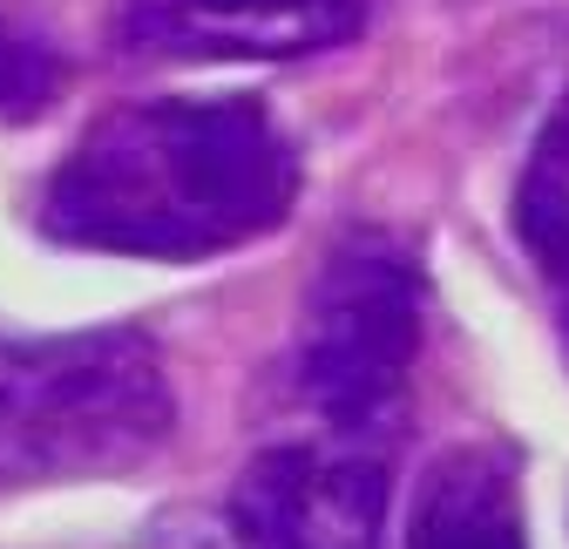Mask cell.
<instances>
[{
  "instance_id": "ba28073f",
  "label": "cell",
  "mask_w": 569,
  "mask_h": 549,
  "mask_svg": "<svg viewBox=\"0 0 569 549\" xmlns=\"http://www.w3.org/2000/svg\"><path fill=\"white\" fill-rule=\"evenodd\" d=\"M68 89V54L21 14L0 8V122H34Z\"/></svg>"
},
{
  "instance_id": "3957f363",
  "label": "cell",
  "mask_w": 569,
  "mask_h": 549,
  "mask_svg": "<svg viewBox=\"0 0 569 549\" xmlns=\"http://www.w3.org/2000/svg\"><path fill=\"white\" fill-rule=\"evenodd\" d=\"M427 332L420 271L387 238H346L299 306L284 387L319 441L387 448Z\"/></svg>"
},
{
  "instance_id": "7a4b0ae2",
  "label": "cell",
  "mask_w": 569,
  "mask_h": 549,
  "mask_svg": "<svg viewBox=\"0 0 569 549\" xmlns=\"http://www.w3.org/2000/svg\"><path fill=\"white\" fill-rule=\"evenodd\" d=\"M177 428V387L142 332L0 339V496L129 475Z\"/></svg>"
},
{
  "instance_id": "5b68a950",
  "label": "cell",
  "mask_w": 569,
  "mask_h": 549,
  "mask_svg": "<svg viewBox=\"0 0 569 549\" xmlns=\"http://www.w3.org/2000/svg\"><path fill=\"white\" fill-rule=\"evenodd\" d=\"M380 0H122L116 41L136 61H299L360 41Z\"/></svg>"
},
{
  "instance_id": "277c9868",
  "label": "cell",
  "mask_w": 569,
  "mask_h": 549,
  "mask_svg": "<svg viewBox=\"0 0 569 549\" xmlns=\"http://www.w3.org/2000/svg\"><path fill=\"white\" fill-rule=\"evenodd\" d=\"M244 549H380L387 522V455L346 441H278L231 496Z\"/></svg>"
},
{
  "instance_id": "8992f818",
  "label": "cell",
  "mask_w": 569,
  "mask_h": 549,
  "mask_svg": "<svg viewBox=\"0 0 569 549\" xmlns=\"http://www.w3.org/2000/svg\"><path fill=\"white\" fill-rule=\"evenodd\" d=\"M407 549H529L509 448L461 441L427 461L407 509Z\"/></svg>"
},
{
  "instance_id": "52a82bcc",
  "label": "cell",
  "mask_w": 569,
  "mask_h": 549,
  "mask_svg": "<svg viewBox=\"0 0 569 549\" xmlns=\"http://www.w3.org/2000/svg\"><path fill=\"white\" fill-rule=\"evenodd\" d=\"M516 238L522 258L536 264V279L569 292V102L542 122L536 150L516 183Z\"/></svg>"
},
{
  "instance_id": "6da1fadb",
  "label": "cell",
  "mask_w": 569,
  "mask_h": 549,
  "mask_svg": "<svg viewBox=\"0 0 569 549\" xmlns=\"http://www.w3.org/2000/svg\"><path fill=\"white\" fill-rule=\"evenodd\" d=\"M299 163L258 102H136L61 157L41 224L122 258H218L284 224Z\"/></svg>"
}]
</instances>
